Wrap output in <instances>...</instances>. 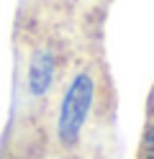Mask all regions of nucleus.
Masks as SVG:
<instances>
[{
    "instance_id": "f257e3e1",
    "label": "nucleus",
    "mask_w": 154,
    "mask_h": 159,
    "mask_svg": "<svg viewBox=\"0 0 154 159\" xmlns=\"http://www.w3.org/2000/svg\"><path fill=\"white\" fill-rule=\"evenodd\" d=\"M92 98H95V82L90 75H77L75 82L69 85V90L62 100L59 111V139L64 144H75L80 139L82 123L90 113Z\"/></svg>"
},
{
    "instance_id": "7ed1b4c3",
    "label": "nucleus",
    "mask_w": 154,
    "mask_h": 159,
    "mask_svg": "<svg viewBox=\"0 0 154 159\" xmlns=\"http://www.w3.org/2000/svg\"><path fill=\"white\" fill-rule=\"evenodd\" d=\"M144 149H147V157H149V159H154V128L149 131V136H147V144H144Z\"/></svg>"
},
{
    "instance_id": "f03ea898",
    "label": "nucleus",
    "mask_w": 154,
    "mask_h": 159,
    "mask_svg": "<svg viewBox=\"0 0 154 159\" xmlns=\"http://www.w3.org/2000/svg\"><path fill=\"white\" fill-rule=\"evenodd\" d=\"M51 77H54V59L46 52H39L31 59V69H28V87L34 95H44L51 85Z\"/></svg>"
}]
</instances>
